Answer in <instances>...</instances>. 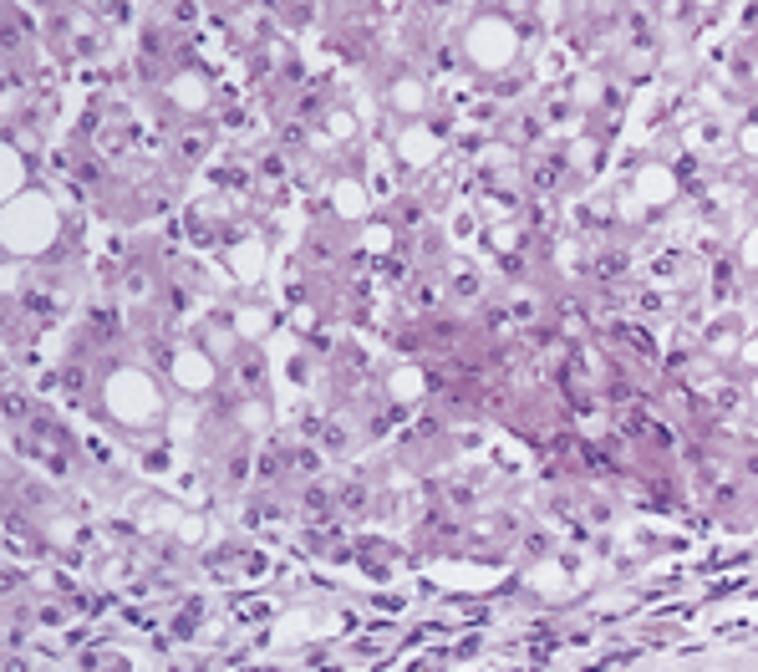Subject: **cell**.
Segmentation results:
<instances>
[{
  "label": "cell",
  "mask_w": 758,
  "mask_h": 672,
  "mask_svg": "<svg viewBox=\"0 0 758 672\" xmlns=\"http://www.w3.org/2000/svg\"><path fill=\"white\" fill-rule=\"evenodd\" d=\"M509 51H514V36H509V31H499V26H494V36H489V26L474 31V56H479L484 67H504Z\"/></svg>",
  "instance_id": "6da1fadb"
},
{
  "label": "cell",
  "mask_w": 758,
  "mask_h": 672,
  "mask_svg": "<svg viewBox=\"0 0 758 672\" xmlns=\"http://www.w3.org/2000/svg\"><path fill=\"white\" fill-rule=\"evenodd\" d=\"M743 255H748V260H758V235H748V245H743Z\"/></svg>",
  "instance_id": "277c9868"
},
{
  "label": "cell",
  "mask_w": 758,
  "mask_h": 672,
  "mask_svg": "<svg viewBox=\"0 0 758 672\" xmlns=\"http://www.w3.org/2000/svg\"><path fill=\"white\" fill-rule=\"evenodd\" d=\"M641 189H647L652 199H667L672 189H667V174H647V179H641Z\"/></svg>",
  "instance_id": "7a4b0ae2"
},
{
  "label": "cell",
  "mask_w": 758,
  "mask_h": 672,
  "mask_svg": "<svg viewBox=\"0 0 758 672\" xmlns=\"http://www.w3.org/2000/svg\"><path fill=\"white\" fill-rule=\"evenodd\" d=\"M743 148H748V153H758V128H748V133H743Z\"/></svg>",
  "instance_id": "3957f363"
}]
</instances>
